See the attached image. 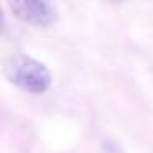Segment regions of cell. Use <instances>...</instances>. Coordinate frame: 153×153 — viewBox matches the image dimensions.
Instances as JSON below:
<instances>
[{
	"label": "cell",
	"mask_w": 153,
	"mask_h": 153,
	"mask_svg": "<svg viewBox=\"0 0 153 153\" xmlns=\"http://www.w3.org/2000/svg\"><path fill=\"white\" fill-rule=\"evenodd\" d=\"M10 82L31 94H43L51 86V73L43 63L25 54L12 58L5 68Z\"/></svg>",
	"instance_id": "1"
},
{
	"label": "cell",
	"mask_w": 153,
	"mask_h": 153,
	"mask_svg": "<svg viewBox=\"0 0 153 153\" xmlns=\"http://www.w3.org/2000/svg\"><path fill=\"white\" fill-rule=\"evenodd\" d=\"M8 7L20 20L27 23L36 25V27H48L54 23L58 18L56 7L45 0H20V2H10Z\"/></svg>",
	"instance_id": "2"
}]
</instances>
